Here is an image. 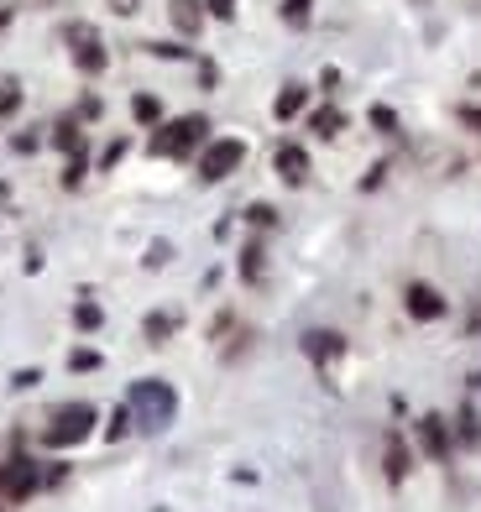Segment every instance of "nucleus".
Wrapping results in <instances>:
<instances>
[{
    "instance_id": "f257e3e1",
    "label": "nucleus",
    "mask_w": 481,
    "mask_h": 512,
    "mask_svg": "<svg viewBox=\"0 0 481 512\" xmlns=\"http://www.w3.org/2000/svg\"><path fill=\"white\" fill-rule=\"evenodd\" d=\"M131 408H136V418H142V429H163L173 418V392L163 382H142L131 392Z\"/></svg>"
},
{
    "instance_id": "f03ea898",
    "label": "nucleus",
    "mask_w": 481,
    "mask_h": 512,
    "mask_svg": "<svg viewBox=\"0 0 481 512\" xmlns=\"http://www.w3.org/2000/svg\"><path fill=\"white\" fill-rule=\"evenodd\" d=\"M89 424H95V413H89V408H63V413L53 418V429L42 434V439H48V445H74V439L89 434Z\"/></svg>"
},
{
    "instance_id": "7ed1b4c3",
    "label": "nucleus",
    "mask_w": 481,
    "mask_h": 512,
    "mask_svg": "<svg viewBox=\"0 0 481 512\" xmlns=\"http://www.w3.org/2000/svg\"><path fill=\"white\" fill-rule=\"evenodd\" d=\"M32 481H37V471H32V460H11L6 471H0V486H6L11 497H27V492H32Z\"/></svg>"
},
{
    "instance_id": "20e7f679",
    "label": "nucleus",
    "mask_w": 481,
    "mask_h": 512,
    "mask_svg": "<svg viewBox=\"0 0 481 512\" xmlns=\"http://www.w3.org/2000/svg\"><path fill=\"white\" fill-rule=\"evenodd\" d=\"M241 157V147H220L210 162H204V168H210V178H220V168H231V162Z\"/></svg>"
}]
</instances>
